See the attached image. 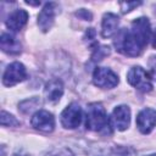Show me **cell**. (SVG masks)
<instances>
[{
    "label": "cell",
    "mask_w": 156,
    "mask_h": 156,
    "mask_svg": "<svg viewBox=\"0 0 156 156\" xmlns=\"http://www.w3.org/2000/svg\"><path fill=\"white\" fill-rule=\"evenodd\" d=\"M150 22L145 17L136 18L132 22L129 29L123 28L116 37V49L127 56H139L150 39Z\"/></svg>",
    "instance_id": "obj_1"
},
{
    "label": "cell",
    "mask_w": 156,
    "mask_h": 156,
    "mask_svg": "<svg viewBox=\"0 0 156 156\" xmlns=\"http://www.w3.org/2000/svg\"><path fill=\"white\" fill-rule=\"evenodd\" d=\"M85 126L88 129L100 133H110L111 123L105 107L100 102H93L87 107Z\"/></svg>",
    "instance_id": "obj_2"
},
{
    "label": "cell",
    "mask_w": 156,
    "mask_h": 156,
    "mask_svg": "<svg viewBox=\"0 0 156 156\" xmlns=\"http://www.w3.org/2000/svg\"><path fill=\"white\" fill-rule=\"evenodd\" d=\"M127 80L130 85L143 93H147L152 89V83L149 73L140 66H134L128 71Z\"/></svg>",
    "instance_id": "obj_3"
},
{
    "label": "cell",
    "mask_w": 156,
    "mask_h": 156,
    "mask_svg": "<svg viewBox=\"0 0 156 156\" xmlns=\"http://www.w3.org/2000/svg\"><path fill=\"white\" fill-rule=\"evenodd\" d=\"M93 82L102 89H112L118 84L117 74L106 67H96L93 73Z\"/></svg>",
    "instance_id": "obj_4"
},
{
    "label": "cell",
    "mask_w": 156,
    "mask_h": 156,
    "mask_svg": "<svg viewBox=\"0 0 156 156\" xmlns=\"http://www.w3.org/2000/svg\"><path fill=\"white\" fill-rule=\"evenodd\" d=\"M27 78V69L21 62H12L7 66L2 74V83L6 87H12Z\"/></svg>",
    "instance_id": "obj_5"
},
{
    "label": "cell",
    "mask_w": 156,
    "mask_h": 156,
    "mask_svg": "<svg viewBox=\"0 0 156 156\" xmlns=\"http://www.w3.org/2000/svg\"><path fill=\"white\" fill-rule=\"evenodd\" d=\"M83 118L82 108L78 104L72 102L69 104L61 113V123L67 129H74L77 128Z\"/></svg>",
    "instance_id": "obj_6"
},
{
    "label": "cell",
    "mask_w": 156,
    "mask_h": 156,
    "mask_svg": "<svg viewBox=\"0 0 156 156\" xmlns=\"http://www.w3.org/2000/svg\"><path fill=\"white\" fill-rule=\"evenodd\" d=\"M111 127H115L118 130H124L129 127L130 123V110L126 105H119L113 108L110 117Z\"/></svg>",
    "instance_id": "obj_7"
},
{
    "label": "cell",
    "mask_w": 156,
    "mask_h": 156,
    "mask_svg": "<svg viewBox=\"0 0 156 156\" xmlns=\"http://www.w3.org/2000/svg\"><path fill=\"white\" fill-rule=\"evenodd\" d=\"M30 124L38 130L49 133V132H52L55 128V118L52 113H50L49 111L39 110L33 115L30 119Z\"/></svg>",
    "instance_id": "obj_8"
},
{
    "label": "cell",
    "mask_w": 156,
    "mask_h": 156,
    "mask_svg": "<svg viewBox=\"0 0 156 156\" xmlns=\"http://www.w3.org/2000/svg\"><path fill=\"white\" fill-rule=\"evenodd\" d=\"M58 6L56 2H48L38 15V26L41 32H48L55 21V16L57 13Z\"/></svg>",
    "instance_id": "obj_9"
},
{
    "label": "cell",
    "mask_w": 156,
    "mask_h": 156,
    "mask_svg": "<svg viewBox=\"0 0 156 156\" xmlns=\"http://www.w3.org/2000/svg\"><path fill=\"white\" fill-rule=\"evenodd\" d=\"M156 126V111L154 108H144L136 116V127L143 134H149Z\"/></svg>",
    "instance_id": "obj_10"
},
{
    "label": "cell",
    "mask_w": 156,
    "mask_h": 156,
    "mask_svg": "<svg viewBox=\"0 0 156 156\" xmlns=\"http://www.w3.org/2000/svg\"><path fill=\"white\" fill-rule=\"evenodd\" d=\"M45 98L49 102L56 104L63 95V84L60 79H51L45 84L44 88Z\"/></svg>",
    "instance_id": "obj_11"
},
{
    "label": "cell",
    "mask_w": 156,
    "mask_h": 156,
    "mask_svg": "<svg viewBox=\"0 0 156 156\" xmlns=\"http://www.w3.org/2000/svg\"><path fill=\"white\" fill-rule=\"evenodd\" d=\"M27 21H28V12L22 9H17L9 15L6 20V27L13 32H18L20 29L23 28Z\"/></svg>",
    "instance_id": "obj_12"
},
{
    "label": "cell",
    "mask_w": 156,
    "mask_h": 156,
    "mask_svg": "<svg viewBox=\"0 0 156 156\" xmlns=\"http://www.w3.org/2000/svg\"><path fill=\"white\" fill-rule=\"evenodd\" d=\"M118 23H119V20H118L117 15L111 13V12L105 13L102 17V29H101L102 37L110 38L113 34H116L117 28H118Z\"/></svg>",
    "instance_id": "obj_13"
},
{
    "label": "cell",
    "mask_w": 156,
    "mask_h": 156,
    "mask_svg": "<svg viewBox=\"0 0 156 156\" xmlns=\"http://www.w3.org/2000/svg\"><path fill=\"white\" fill-rule=\"evenodd\" d=\"M0 46L4 52L10 55H17L21 52V43L11 34L2 33L0 38Z\"/></svg>",
    "instance_id": "obj_14"
},
{
    "label": "cell",
    "mask_w": 156,
    "mask_h": 156,
    "mask_svg": "<svg viewBox=\"0 0 156 156\" xmlns=\"http://www.w3.org/2000/svg\"><path fill=\"white\" fill-rule=\"evenodd\" d=\"M38 105H40V100H38V98H30L29 100H24L23 102L20 104V111L23 113H28L30 111H33L35 107H38Z\"/></svg>",
    "instance_id": "obj_15"
},
{
    "label": "cell",
    "mask_w": 156,
    "mask_h": 156,
    "mask_svg": "<svg viewBox=\"0 0 156 156\" xmlns=\"http://www.w3.org/2000/svg\"><path fill=\"white\" fill-rule=\"evenodd\" d=\"M94 52L91 55V58L94 62H98V61H101L104 56L108 55L110 54V48L108 46H99V44L93 48Z\"/></svg>",
    "instance_id": "obj_16"
},
{
    "label": "cell",
    "mask_w": 156,
    "mask_h": 156,
    "mask_svg": "<svg viewBox=\"0 0 156 156\" xmlns=\"http://www.w3.org/2000/svg\"><path fill=\"white\" fill-rule=\"evenodd\" d=\"M1 126L2 127H16V126H20V121H17L16 117L7 113L6 111H1Z\"/></svg>",
    "instance_id": "obj_17"
},
{
    "label": "cell",
    "mask_w": 156,
    "mask_h": 156,
    "mask_svg": "<svg viewBox=\"0 0 156 156\" xmlns=\"http://www.w3.org/2000/svg\"><path fill=\"white\" fill-rule=\"evenodd\" d=\"M45 156H76V155L67 147H60V149H54L49 151Z\"/></svg>",
    "instance_id": "obj_18"
},
{
    "label": "cell",
    "mask_w": 156,
    "mask_h": 156,
    "mask_svg": "<svg viewBox=\"0 0 156 156\" xmlns=\"http://www.w3.org/2000/svg\"><path fill=\"white\" fill-rule=\"evenodd\" d=\"M140 4H141V2H136V1H134V2H121L119 5H121V10H122V12H123V13H127V12L132 11L134 7L139 6Z\"/></svg>",
    "instance_id": "obj_19"
},
{
    "label": "cell",
    "mask_w": 156,
    "mask_h": 156,
    "mask_svg": "<svg viewBox=\"0 0 156 156\" xmlns=\"http://www.w3.org/2000/svg\"><path fill=\"white\" fill-rule=\"evenodd\" d=\"M151 77L156 80V61L155 63H151Z\"/></svg>",
    "instance_id": "obj_20"
},
{
    "label": "cell",
    "mask_w": 156,
    "mask_h": 156,
    "mask_svg": "<svg viewBox=\"0 0 156 156\" xmlns=\"http://www.w3.org/2000/svg\"><path fill=\"white\" fill-rule=\"evenodd\" d=\"M152 48L156 49V29H155V32L152 34Z\"/></svg>",
    "instance_id": "obj_21"
},
{
    "label": "cell",
    "mask_w": 156,
    "mask_h": 156,
    "mask_svg": "<svg viewBox=\"0 0 156 156\" xmlns=\"http://www.w3.org/2000/svg\"><path fill=\"white\" fill-rule=\"evenodd\" d=\"M12 156H30V155H27V154H22V152H16V154H13Z\"/></svg>",
    "instance_id": "obj_22"
},
{
    "label": "cell",
    "mask_w": 156,
    "mask_h": 156,
    "mask_svg": "<svg viewBox=\"0 0 156 156\" xmlns=\"http://www.w3.org/2000/svg\"><path fill=\"white\" fill-rule=\"evenodd\" d=\"M149 156H156V154H152V155H149Z\"/></svg>",
    "instance_id": "obj_23"
}]
</instances>
